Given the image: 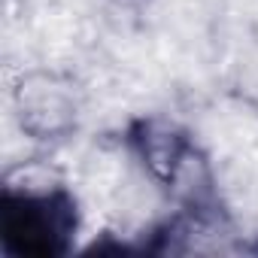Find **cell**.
Here are the masks:
<instances>
[{
    "instance_id": "cell-1",
    "label": "cell",
    "mask_w": 258,
    "mask_h": 258,
    "mask_svg": "<svg viewBox=\"0 0 258 258\" xmlns=\"http://www.w3.org/2000/svg\"><path fill=\"white\" fill-rule=\"evenodd\" d=\"M79 231V204L43 164L7 173L0 201V237L16 258H58L70 252Z\"/></svg>"
},
{
    "instance_id": "cell-2",
    "label": "cell",
    "mask_w": 258,
    "mask_h": 258,
    "mask_svg": "<svg viewBox=\"0 0 258 258\" xmlns=\"http://www.w3.org/2000/svg\"><path fill=\"white\" fill-rule=\"evenodd\" d=\"M127 146L155 185L182 201L191 213L213 201V173L191 134L170 118L146 115L127 124Z\"/></svg>"
},
{
    "instance_id": "cell-3",
    "label": "cell",
    "mask_w": 258,
    "mask_h": 258,
    "mask_svg": "<svg viewBox=\"0 0 258 258\" xmlns=\"http://www.w3.org/2000/svg\"><path fill=\"white\" fill-rule=\"evenodd\" d=\"M13 109L22 134L37 143H64L79 127V88L55 70H31L13 88Z\"/></svg>"
}]
</instances>
